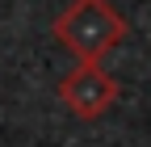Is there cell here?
<instances>
[{"label":"cell","instance_id":"obj_2","mask_svg":"<svg viewBox=\"0 0 151 147\" xmlns=\"http://www.w3.org/2000/svg\"><path fill=\"white\" fill-rule=\"evenodd\" d=\"M59 101L76 118H101V114H109V105L118 101V80H113L101 63H80L76 71H67L59 80Z\"/></svg>","mask_w":151,"mask_h":147},{"label":"cell","instance_id":"obj_1","mask_svg":"<svg viewBox=\"0 0 151 147\" xmlns=\"http://www.w3.org/2000/svg\"><path fill=\"white\" fill-rule=\"evenodd\" d=\"M55 38L80 63H101L126 38V21H122V13L109 0H71L55 17Z\"/></svg>","mask_w":151,"mask_h":147}]
</instances>
